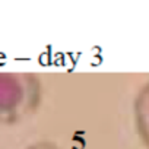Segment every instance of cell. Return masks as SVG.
I'll return each instance as SVG.
<instances>
[{
  "label": "cell",
  "instance_id": "6da1fadb",
  "mask_svg": "<svg viewBox=\"0 0 149 149\" xmlns=\"http://www.w3.org/2000/svg\"><path fill=\"white\" fill-rule=\"evenodd\" d=\"M41 101V84L34 73L0 72V123L15 124L34 114Z\"/></svg>",
  "mask_w": 149,
  "mask_h": 149
},
{
  "label": "cell",
  "instance_id": "7a4b0ae2",
  "mask_svg": "<svg viewBox=\"0 0 149 149\" xmlns=\"http://www.w3.org/2000/svg\"><path fill=\"white\" fill-rule=\"evenodd\" d=\"M134 123L140 140L149 149V82H146L137 92L133 104Z\"/></svg>",
  "mask_w": 149,
  "mask_h": 149
},
{
  "label": "cell",
  "instance_id": "3957f363",
  "mask_svg": "<svg viewBox=\"0 0 149 149\" xmlns=\"http://www.w3.org/2000/svg\"><path fill=\"white\" fill-rule=\"evenodd\" d=\"M25 149H60L56 143L48 142V140H41V142H35L29 146H26Z\"/></svg>",
  "mask_w": 149,
  "mask_h": 149
}]
</instances>
